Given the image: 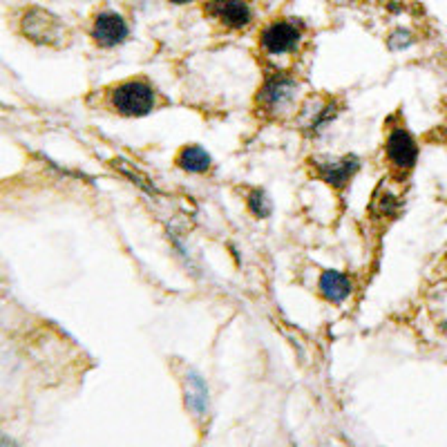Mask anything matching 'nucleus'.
Masks as SVG:
<instances>
[{"mask_svg":"<svg viewBox=\"0 0 447 447\" xmlns=\"http://www.w3.org/2000/svg\"><path fill=\"white\" fill-rule=\"evenodd\" d=\"M300 43V31L286 20H275L262 31V48L269 54H286Z\"/></svg>","mask_w":447,"mask_h":447,"instance_id":"7ed1b4c3","label":"nucleus"},{"mask_svg":"<svg viewBox=\"0 0 447 447\" xmlns=\"http://www.w3.org/2000/svg\"><path fill=\"white\" fill-rule=\"evenodd\" d=\"M381 206H383V213H385V215H394V213H396V199H394V194H385V197H381Z\"/></svg>","mask_w":447,"mask_h":447,"instance_id":"ddd939ff","label":"nucleus"},{"mask_svg":"<svg viewBox=\"0 0 447 447\" xmlns=\"http://www.w3.org/2000/svg\"><path fill=\"white\" fill-rule=\"evenodd\" d=\"M248 208L255 217H269L271 211H273V206H271V199H269V194L264 190H253V192H250V197H248Z\"/></svg>","mask_w":447,"mask_h":447,"instance_id":"9b49d317","label":"nucleus"},{"mask_svg":"<svg viewBox=\"0 0 447 447\" xmlns=\"http://www.w3.org/2000/svg\"><path fill=\"white\" fill-rule=\"evenodd\" d=\"M125 36H128V25H125V20L119 14L103 11V14L97 16L94 27H92V38L101 48H114V45L123 43Z\"/></svg>","mask_w":447,"mask_h":447,"instance_id":"20e7f679","label":"nucleus"},{"mask_svg":"<svg viewBox=\"0 0 447 447\" xmlns=\"http://www.w3.org/2000/svg\"><path fill=\"white\" fill-rule=\"evenodd\" d=\"M208 11L233 29L246 27L250 22V7L244 0H208Z\"/></svg>","mask_w":447,"mask_h":447,"instance_id":"6e6552de","label":"nucleus"},{"mask_svg":"<svg viewBox=\"0 0 447 447\" xmlns=\"http://www.w3.org/2000/svg\"><path fill=\"white\" fill-rule=\"evenodd\" d=\"M175 3H186V0H175Z\"/></svg>","mask_w":447,"mask_h":447,"instance_id":"2eb2a0df","label":"nucleus"},{"mask_svg":"<svg viewBox=\"0 0 447 447\" xmlns=\"http://www.w3.org/2000/svg\"><path fill=\"white\" fill-rule=\"evenodd\" d=\"M409 43H411L409 31H403V29H398V31H394V36H389V48H392L394 52L407 48Z\"/></svg>","mask_w":447,"mask_h":447,"instance_id":"f8f14e48","label":"nucleus"},{"mask_svg":"<svg viewBox=\"0 0 447 447\" xmlns=\"http://www.w3.org/2000/svg\"><path fill=\"white\" fill-rule=\"evenodd\" d=\"M443 331H447V322H443Z\"/></svg>","mask_w":447,"mask_h":447,"instance_id":"4468645a","label":"nucleus"},{"mask_svg":"<svg viewBox=\"0 0 447 447\" xmlns=\"http://www.w3.org/2000/svg\"><path fill=\"white\" fill-rule=\"evenodd\" d=\"M22 31L36 43H52L56 38V34L61 31V22L54 16H50L48 11L31 9L29 14H25V18H22Z\"/></svg>","mask_w":447,"mask_h":447,"instance_id":"0eeeda50","label":"nucleus"},{"mask_svg":"<svg viewBox=\"0 0 447 447\" xmlns=\"http://www.w3.org/2000/svg\"><path fill=\"white\" fill-rule=\"evenodd\" d=\"M320 291L329 302H345L351 295V280L338 271H325L320 278Z\"/></svg>","mask_w":447,"mask_h":447,"instance_id":"1a4fd4ad","label":"nucleus"},{"mask_svg":"<svg viewBox=\"0 0 447 447\" xmlns=\"http://www.w3.org/2000/svg\"><path fill=\"white\" fill-rule=\"evenodd\" d=\"M387 157L398 168H411L418 159V146L405 130H394L387 136Z\"/></svg>","mask_w":447,"mask_h":447,"instance_id":"423d86ee","label":"nucleus"},{"mask_svg":"<svg viewBox=\"0 0 447 447\" xmlns=\"http://www.w3.org/2000/svg\"><path fill=\"white\" fill-rule=\"evenodd\" d=\"M112 108L125 117H143L155 108V92L143 81H128L112 90Z\"/></svg>","mask_w":447,"mask_h":447,"instance_id":"f257e3e1","label":"nucleus"},{"mask_svg":"<svg viewBox=\"0 0 447 447\" xmlns=\"http://www.w3.org/2000/svg\"><path fill=\"white\" fill-rule=\"evenodd\" d=\"M177 166L186 173H204L211 166V155L199 146H186L177 155Z\"/></svg>","mask_w":447,"mask_h":447,"instance_id":"9d476101","label":"nucleus"},{"mask_svg":"<svg viewBox=\"0 0 447 447\" xmlns=\"http://www.w3.org/2000/svg\"><path fill=\"white\" fill-rule=\"evenodd\" d=\"M360 162L353 155L347 157H327V159H315V170L320 179H325L329 186L334 188H342L345 183L358 173Z\"/></svg>","mask_w":447,"mask_h":447,"instance_id":"f03ea898","label":"nucleus"},{"mask_svg":"<svg viewBox=\"0 0 447 447\" xmlns=\"http://www.w3.org/2000/svg\"><path fill=\"white\" fill-rule=\"evenodd\" d=\"M295 94V81L284 74L269 76L260 92V101L267 110H282Z\"/></svg>","mask_w":447,"mask_h":447,"instance_id":"39448f33","label":"nucleus"}]
</instances>
